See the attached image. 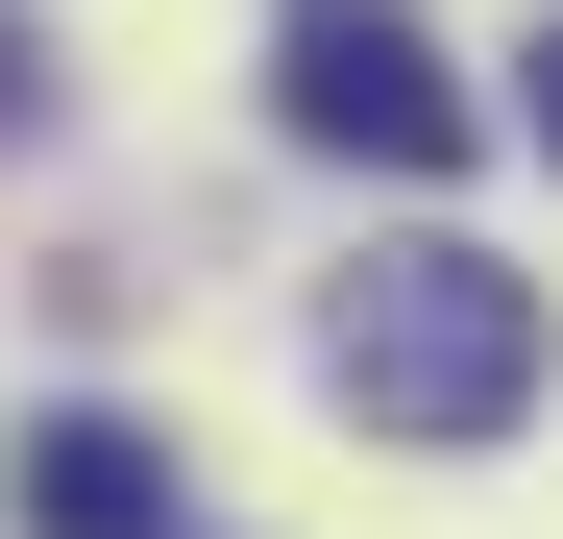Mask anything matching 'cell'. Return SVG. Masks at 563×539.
<instances>
[{
	"mask_svg": "<svg viewBox=\"0 0 563 539\" xmlns=\"http://www.w3.org/2000/svg\"><path fill=\"white\" fill-rule=\"evenodd\" d=\"M319 369H343L367 441H515L539 417V270H490V245H367L343 319H319Z\"/></svg>",
	"mask_w": 563,
	"mask_h": 539,
	"instance_id": "obj_1",
	"label": "cell"
},
{
	"mask_svg": "<svg viewBox=\"0 0 563 539\" xmlns=\"http://www.w3.org/2000/svg\"><path fill=\"white\" fill-rule=\"evenodd\" d=\"M269 99L295 147H367V172H465V74L417 0H269Z\"/></svg>",
	"mask_w": 563,
	"mask_h": 539,
	"instance_id": "obj_2",
	"label": "cell"
},
{
	"mask_svg": "<svg viewBox=\"0 0 563 539\" xmlns=\"http://www.w3.org/2000/svg\"><path fill=\"white\" fill-rule=\"evenodd\" d=\"M25 515H49V539H172V466H147L123 417H49V441H25Z\"/></svg>",
	"mask_w": 563,
	"mask_h": 539,
	"instance_id": "obj_3",
	"label": "cell"
},
{
	"mask_svg": "<svg viewBox=\"0 0 563 539\" xmlns=\"http://www.w3.org/2000/svg\"><path fill=\"white\" fill-rule=\"evenodd\" d=\"M515 74H539V99H515V123H539V147H563V25H539V50H515Z\"/></svg>",
	"mask_w": 563,
	"mask_h": 539,
	"instance_id": "obj_4",
	"label": "cell"
},
{
	"mask_svg": "<svg viewBox=\"0 0 563 539\" xmlns=\"http://www.w3.org/2000/svg\"><path fill=\"white\" fill-rule=\"evenodd\" d=\"M0 99H25V50H0Z\"/></svg>",
	"mask_w": 563,
	"mask_h": 539,
	"instance_id": "obj_5",
	"label": "cell"
}]
</instances>
